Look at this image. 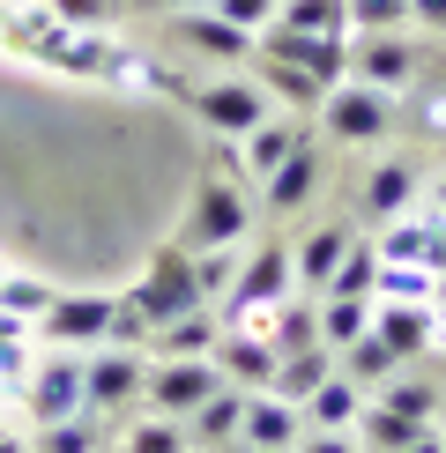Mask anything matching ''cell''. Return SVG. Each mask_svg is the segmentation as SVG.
I'll return each instance as SVG.
<instances>
[{
  "label": "cell",
  "mask_w": 446,
  "mask_h": 453,
  "mask_svg": "<svg viewBox=\"0 0 446 453\" xmlns=\"http://www.w3.org/2000/svg\"><path fill=\"white\" fill-rule=\"evenodd\" d=\"M253 231V201L246 186H238V172H209L186 194V216H179V245L186 253H209V245H238Z\"/></svg>",
  "instance_id": "obj_1"
},
{
  "label": "cell",
  "mask_w": 446,
  "mask_h": 453,
  "mask_svg": "<svg viewBox=\"0 0 446 453\" xmlns=\"http://www.w3.org/2000/svg\"><path fill=\"white\" fill-rule=\"evenodd\" d=\"M186 104H194V119L209 127V134H223V142L253 134V127L275 111V97L260 89V74H216V82H194Z\"/></svg>",
  "instance_id": "obj_2"
},
{
  "label": "cell",
  "mask_w": 446,
  "mask_h": 453,
  "mask_svg": "<svg viewBox=\"0 0 446 453\" xmlns=\"http://www.w3.org/2000/svg\"><path fill=\"white\" fill-rule=\"evenodd\" d=\"M164 45L186 52V60H216V67H246V60H253V30L231 23V15H216L209 0H201V8L164 15Z\"/></svg>",
  "instance_id": "obj_3"
},
{
  "label": "cell",
  "mask_w": 446,
  "mask_h": 453,
  "mask_svg": "<svg viewBox=\"0 0 446 453\" xmlns=\"http://www.w3.org/2000/svg\"><path fill=\"white\" fill-rule=\"evenodd\" d=\"M127 297H135V305L149 312V327H157V319H179V312H194V305H209V297H201V282H194V253H186L179 238L149 253V268H142V282H135Z\"/></svg>",
  "instance_id": "obj_4"
},
{
  "label": "cell",
  "mask_w": 446,
  "mask_h": 453,
  "mask_svg": "<svg viewBox=\"0 0 446 453\" xmlns=\"http://www.w3.org/2000/svg\"><path fill=\"white\" fill-rule=\"evenodd\" d=\"M320 127H327V142H342V149H372L395 127V97L372 89V82H334L327 104H320Z\"/></svg>",
  "instance_id": "obj_5"
},
{
  "label": "cell",
  "mask_w": 446,
  "mask_h": 453,
  "mask_svg": "<svg viewBox=\"0 0 446 453\" xmlns=\"http://www.w3.org/2000/svg\"><path fill=\"white\" fill-rule=\"evenodd\" d=\"M112 305L119 297H104V290H52V305L37 312V342L45 349H97L112 327Z\"/></svg>",
  "instance_id": "obj_6"
},
{
  "label": "cell",
  "mask_w": 446,
  "mask_h": 453,
  "mask_svg": "<svg viewBox=\"0 0 446 453\" xmlns=\"http://www.w3.org/2000/svg\"><path fill=\"white\" fill-rule=\"evenodd\" d=\"M417 67H424V52L402 30H350V82H372L387 97H402L417 82Z\"/></svg>",
  "instance_id": "obj_7"
},
{
  "label": "cell",
  "mask_w": 446,
  "mask_h": 453,
  "mask_svg": "<svg viewBox=\"0 0 446 453\" xmlns=\"http://www.w3.org/2000/svg\"><path fill=\"white\" fill-rule=\"evenodd\" d=\"M290 290H297V275H290V245H260V253H246V260H238V282L223 290V319L275 312Z\"/></svg>",
  "instance_id": "obj_8"
},
{
  "label": "cell",
  "mask_w": 446,
  "mask_h": 453,
  "mask_svg": "<svg viewBox=\"0 0 446 453\" xmlns=\"http://www.w3.org/2000/svg\"><path fill=\"white\" fill-rule=\"evenodd\" d=\"M15 402L30 409V431L74 417V409H82V349H45V357L30 365V380H23Z\"/></svg>",
  "instance_id": "obj_9"
},
{
  "label": "cell",
  "mask_w": 446,
  "mask_h": 453,
  "mask_svg": "<svg viewBox=\"0 0 446 453\" xmlns=\"http://www.w3.org/2000/svg\"><path fill=\"white\" fill-rule=\"evenodd\" d=\"M253 52H268V60H290L305 67L312 82H350V37H327V30H290V23H268L253 37Z\"/></svg>",
  "instance_id": "obj_10"
},
{
  "label": "cell",
  "mask_w": 446,
  "mask_h": 453,
  "mask_svg": "<svg viewBox=\"0 0 446 453\" xmlns=\"http://www.w3.org/2000/svg\"><path fill=\"white\" fill-rule=\"evenodd\" d=\"M216 387H223V372L209 365V357H157V365H149V380H142L149 409H157V417H179V424L194 417Z\"/></svg>",
  "instance_id": "obj_11"
},
{
  "label": "cell",
  "mask_w": 446,
  "mask_h": 453,
  "mask_svg": "<svg viewBox=\"0 0 446 453\" xmlns=\"http://www.w3.org/2000/svg\"><path fill=\"white\" fill-rule=\"evenodd\" d=\"M142 380H149L142 349H119V342H97V349H82V409H97V417L127 409V402L142 394Z\"/></svg>",
  "instance_id": "obj_12"
},
{
  "label": "cell",
  "mask_w": 446,
  "mask_h": 453,
  "mask_svg": "<svg viewBox=\"0 0 446 453\" xmlns=\"http://www.w3.org/2000/svg\"><path fill=\"white\" fill-rule=\"evenodd\" d=\"M97 82H112V89H127V97H186V74L179 67H164L157 52H142V45H127V37H112V52H104V74Z\"/></svg>",
  "instance_id": "obj_13"
},
{
  "label": "cell",
  "mask_w": 446,
  "mask_h": 453,
  "mask_svg": "<svg viewBox=\"0 0 446 453\" xmlns=\"http://www.w3.org/2000/svg\"><path fill=\"white\" fill-rule=\"evenodd\" d=\"M380 260H417V268H446V216L432 209V201H417L409 216L380 223Z\"/></svg>",
  "instance_id": "obj_14"
},
{
  "label": "cell",
  "mask_w": 446,
  "mask_h": 453,
  "mask_svg": "<svg viewBox=\"0 0 446 453\" xmlns=\"http://www.w3.org/2000/svg\"><path fill=\"white\" fill-rule=\"evenodd\" d=\"M209 365L223 372L231 387H246V394H260L275 380V342L260 327H238V319H223V334H216V349H209Z\"/></svg>",
  "instance_id": "obj_15"
},
{
  "label": "cell",
  "mask_w": 446,
  "mask_h": 453,
  "mask_svg": "<svg viewBox=\"0 0 446 453\" xmlns=\"http://www.w3.org/2000/svg\"><path fill=\"white\" fill-rule=\"evenodd\" d=\"M417 194H424V164H417V157H380V164L365 172L358 216H372V223H395V216H409V209H417Z\"/></svg>",
  "instance_id": "obj_16"
},
{
  "label": "cell",
  "mask_w": 446,
  "mask_h": 453,
  "mask_svg": "<svg viewBox=\"0 0 446 453\" xmlns=\"http://www.w3.org/2000/svg\"><path fill=\"white\" fill-rule=\"evenodd\" d=\"M372 334L395 349V365H417V357L439 349V305H380L372 312Z\"/></svg>",
  "instance_id": "obj_17"
},
{
  "label": "cell",
  "mask_w": 446,
  "mask_h": 453,
  "mask_svg": "<svg viewBox=\"0 0 446 453\" xmlns=\"http://www.w3.org/2000/svg\"><path fill=\"white\" fill-rule=\"evenodd\" d=\"M350 238H358L350 223H312V231L290 245V275H297V290H305V297H320V290H327V275L342 268Z\"/></svg>",
  "instance_id": "obj_18"
},
{
  "label": "cell",
  "mask_w": 446,
  "mask_h": 453,
  "mask_svg": "<svg viewBox=\"0 0 446 453\" xmlns=\"http://www.w3.org/2000/svg\"><path fill=\"white\" fill-rule=\"evenodd\" d=\"M320 172H327V157H320V149H312V134H305V142H297L268 179H260V194H268V216H297V209L312 201V186H320Z\"/></svg>",
  "instance_id": "obj_19"
},
{
  "label": "cell",
  "mask_w": 446,
  "mask_h": 453,
  "mask_svg": "<svg viewBox=\"0 0 446 453\" xmlns=\"http://www.w3.org/2000/svg\"><path fill=\"white\" fill-rule=\"evenodd\" d=\"M305 134H312V127H297V119H275V111H268V119H260L253 134H238V142H231V157H238L231 172L260 186V179H268V172H275V164H283V157H290V149L305 142Z\"/></svg>",
  "instance_id": "obj_20"
},
{
  "label": "cell",
  "mask_w": 446,
  "mask_h": 453,
  "mask_svg": "<svg viewBox=\"0 0 446 453\" xmlns=\"http://www.w3.org/2000/svg\"><path fill=\"white\" fill-rule=\"evenodd\" d=\"M238 439H246V446H268V453H290L297 439H305V409L260 387V394H246V424H238Z\"/></svg>",
  "instance_id": "obj_21"
},
{
  "label": "cell",
  "mask_w": 446,
  "mask_h": 453,
  "mask_svg": "<svg viewBox=\"0 0 446 453\" xmlns=\"http://www.w3.org/2000/svg\"><path fill=\"white\" fill-rule=\"evenodd\" d=\"M297 409H305V431H350V424H358V409H365V387L350 380L342 365H334V372H327V380L312 387Z\"/></svg>",
  "instance_id": "obj_22"
},
{
  "label": "cell",
  "mask_w": 446,
  "mask_h": 453,
  "mask_svg": "<svg viewBox=\"0 0 446 453\" xmlns=\"http://www.w3.org/2000/svg\"><path fill=\"white\" fill-rule=\"evenodd\" d=\"M238 424H246V387H231V380H223L209 402H201L194 417H186V439H194L201 453H216V446H231V439H238Z\"/></svg>",
  "instance_id": "obj_23"
},
{
  "label": "cell",
  "mask_w": 446,
  "mask_h": 453,
  "mask_svg": "<svg viewBox=\"0 0 446 453\" xmlns=\"http://www.w3.org/2000/svg\"><path fill=\"white\" fill-rule=\"evenodd\" d=\"M216 334H223V319H216L209 305H194V312L157 319V327H149V357H209Z\"/></svg>",
  "instance_id": "obj_24"
},
{
  "label": "cell",
  "mask_w": 446,
  "mask_h": 453,
  "mask_svg": "<svg viewBox=\"0 0 446 453\" xmlns=\"http://www.w3.org/2000/svg\"><path fill=\"white\" fill-rule=\"evenodd\" d=\"M246 67L260 74V89H268L275 104H290V111H320V104H327V82H312V74H305V67H290V60H268V52H253Z\"/></svg>",
  "instance_id": "obj_25"
},
{
  "label": "cell",
  "mask_w": 446,
  "mask_h": 453,
  "mask_svg": "<svg viewBox=\"0 0 446 453\" xmlns=\"http://www.w3.org/2000/svg\"><path fill=\"white\" fill-rule=\"evenodd\" d=\"M60 15L45 8V0H0V45L15 52V60H37V45L52 37Z\"/></svg>",
  "instance_id": "obj_26"
},
{
  "label": "cell",
  "mask_w": 446,
  "mask_h": 453,
  "mask_svg": "<svg viewBox=\"0 0 446 453\" xmlns=\"http://www.w3.org/2000/svg\"><path fill=\"white\" fill-rule=\"evenodd\" d=\"M372 297H380V305H432V297H439V268H417V260H380Z\"/></svg>",
  "instance_id": "obj_27"
},
{
  "label": "cell",
  "mask_w": 446,
  "mask_h": 453,
  "mask_svg": "<svg viewBox=\"0 0 446 453\" xmlns=\"http://www.w3.org/2000/svg\"><path fill=\"white\" fill-rule=\"evenodd\" d=\"M372 402H387V409H402V417H424V424H439L446 417V387H432V380H417V372H395L387 387H372Z\"/></svg>",
  "instance_id": "obj_28"
},
{
  "label": "cell",
  "mask_w": 446,
  "mask_h": 453,
  "mask_svg": "<svg viewBox=\"0 0 446 453\" xmlns=\"http://www.w3.org/2000/svg\"><path fill=\"white\" fill-rule=\"evenodd\" d=\"M30 349H37V327H30L23 312L0 305V394H23V380H30Z\"/></svg>",
  "instance_id": "obj_29"
},
{
  "label": "cell",
  "mask_w": 446,
  "mask_h": 453,
  "mask_svg": "<svg viewBox=\"0 0 446 453\" xmlns=\"http://www.w3.org/2000/svg\"><path fill=\"white\" fill-rule=\"evenodd\" d=\"M30 453H104V424H97V409H74V417H60V424H37Z\"/></svg>",
  "instance_id": "obj_30"
},
{
  "label": "cell",
  "mask_w": 446,
  "mask_h": 453,
  "mask_svg": "<svg viewBox=\"0 0 446 453\" xmlns=\"http://www.w3.org/2000/svg\"><path fill=\"white\" fill-rule=\"evenodd\" d=\"M372 312H380V297H320V342L350 349L358 334H372Z\"/></svg>",
  "instance_id": "obj_31"
},
{
  "label": "cell",
  "mask_w": 446,
  "mask_h": 453,
  "mask_svg": "<svg viewBox=\"0 0 446 453\" xmlns=\"http://www.w3.org/2000/svg\"><path fill=\"white\" fill-rule=\"evenodd\" d=\"M334 357H342V372H350V380H358L365 394H372V387H387V380L402 372V365H395V349H387L380 334H358V342H350V349H334Z\"/></svg>",
  "instance_id": "obj_32"
},
{
  "label": "cell",
  "mask_w": 446,
  "mask_h": 453,
  "mask_svg": "<svg viewBox=\"0 0 446 453\" xmlns=\"http://www.w3.org/2000/svg\"><path fill=\"white\" fill-rule=\"evenodd\" d=\"M372 275H380V245H372V238H350L342 268L327 275V290H320V297H372Z\"/></svg>",
  "instance_id": "obj_33"
},
{
  "label": "cell",
  "mask_w": 446,
  "mask_h": 453,
  "mask_svg": "<svg viewBox=\"0 0 446 453\" xmlns=\"http://www.w3.org/2000/svg\"><path fill=\"white\" fill-rule=\"evenodd\" d=\"M275 23H290V30H327V37H350V15H342V0H275Z\"/></svg>",
  "instance_id": "obj_34"
},
{
  "label": "cell",
  "mask_w": 446,
  "mask_h": 453,
  "mask_svg": "<svg viewBox=\"0 0 446 453\" xmlns=\"http://www.w3.org/2000/svg\"><path fill=\"white\" fill-rule=\"evenodd\" d=\"M186 446H194V439H186V424L149 409L142 424H127V446H119V453H186Z\"/></svg>",
  "instance_id": "obj_35"
},
{
  "label": "cell",
  "mask_w": 446,
  "mask_h": 453,
  "mask_svg": "<svg viewBox=\"0 0 446 453\" xmlns=\"http://www.w3.org/2000/svg\"><path fill=\"white\" fill-rule=\"evenodd\" d=\"M194 282H201V297L216 305V297L238 282V245H209V253H194Z\"/></svg>",
  "instance_id": "obj_36"
},
{
  "label": "cell",
  "mask_w": 446,
  "mask_h": 453,
  "mask_svg": "<svg viewBox=\"0 0 446 453\" xmlns=\"http://www.w3.org/2000/svg\"><path fill=\"white\" fill-rule=\"evenodd\" d=\"M350 30H409V0H342Z\"/></svg>",
  "instance_id": "obj_37"
},
{
  "label": "cell",
  "mask_w": 446,
  "mask_h": 453,
  "mask_svg": "<svg viewBox=\"0 0 446 453\" xmlns=\"http://www.w3.org/2000/svg\"><path fill=\"white\" fill-rule=\"evenodd\" d=\"M0 305H8V312H23L30 327H37V312L52 305V282H37V275H0Z\"/></svg>",
  "instance_id": "obj_38"
},
{
  "label": "cell",
  "mask_w": 446,
  "mask_h": 453,
  "mask_svg": "<svg viewBox=\"0 0 446 453\" xmlns=\"http://www.w3.org/2000/svg\"><path fill=\"white\" fill-rule=\"evenodd\" d=\"M45 8L60 15V23H74V30H112L127 0H45Z\"/></svg>",
  "instance_id": "obj_39"
},
{
  "label": "cell",
  "mask_w": 446,
  "mask_h": 453,
  "mask_svg": "<svg viewBox=\"0 0 446 453\" xmlns=\"http://www.w3.org/2000/svg\"><path fill=\"white\" fill-rule=\"evenodd\" d=\"M209 8H216V15H231V23H246L253 37L275 23V0H209Z\"/></svg>",
  "instance_id": "obj_40"
},
{
  "label": "cell",
  "mask_w": 446,
  "mask_h": 453,
  "mask_svg": "<svg viewBox=\"0 0 446 453\" xmlns=\"http://www.w3.org/2000/svg\"><path fill=\"white\" fill-rule=\"evenodd\" d=\"M290 453H365V446H358V431H305Z\"/></svg>",
  "instance_id": "obj_41"
},
{
  "label": "cell",
  "mask_w": 446,
  "mask_h": 453,
  "mask_svg": "<svg viewBox=\"0 0 446 453\" xmlns=\"http://www.w3.org/2000/svg\"><path fill=\"white\" fill-rule=\"evenodd\" d=\"M409 23H424V30H446V0H409Z\"/></svg>",
  "instance_id": "obj_42"
},
{
  "label": "cell",
  "mask_w": 446,
  "mask_h": 453,
  "mask_svg": "<svg viewBox=\"0 0 446 453\" xmlns=\"http://www.w3.org/2000/svg\"><path fill=\"white\" fill-rule=\"evenodd\" d=\"M127 8H149V15H179V8H201V0H127Z\"/></svg>",
  "instance_id": "obj_43"
},
{
  "label": "cell",
  "mask_w": 446,
  "mask_h": 453,
  "mask_svg": "<svg viewBox=\"0 0 446 453\" xmlns=\"http://www.w3.org/2000/svg\"><path fill=\"white\" fill-rule=\"evenodd\" d=\"M402 453H446V439H439V424H432V431H417V439H409Z\"/></svg>",
  "instance_id": "obj_44"
},
{
  "label": "cell",
  "mask_w": 446,
  "mask_h": 453,
  "mask_svg": "<svg viewBox=\"0 0 446 453\" xmlns=\"http://www.w3.org/2000/svg\"><path fill=\"white\" fill-rule=\"evenodd\" d=\"M0 453H30V439H15V431L0 424Z\"/></svg>",
  "instance_id": "obj_45"
},
{
  "label": "cell",
  "mask_w": 446,
  "mask_h": 453,
  "mask_svg": "<svg viewBox=\"0 0 446 453\" xmlns=\"http://www.w3.org/2000/svg\"><path fill=\"white\" fill-rule=\"evenodd\" d=\"M216 453H268V446H246V439H231V446H216Z\"/></svg>",
  "instance_id": "obj_46"
},
{
  "label": "cell",
  "mask_w": 446,
  "mask_h": 453,
  "mask_svg": "<svg viewBox=\"0 0 446 453\" xmlns=\"http://www.w3.org/2000/svg\"><path fill=\"white\" fill-rule=\"evenodd\" d=\"M432 209H439V216H446V179H432Z\"/></svg>",
  "instance_id": "obj_47"
},
{
  "label": "cell",
  "mask_w": 446,
  "mask_h": 453,
  "mask_svg": "<svg viewBox=\"0 0 446 453\" xmlns=\"http://www.w3.org/2000/svg\"><path fill=\"white\" fill-rule=\"evenodd\" d=\"M432 305H446V268H439V297H432Z\"/></svg>",
  "instance_id": "obj_48"
},
{
  "label": "cell",
  "mask_w": 446,
  "mask_h": 453,
  "mask_svg": "<svg viewBox=\"0 0 446 453\" xmlns=\"http://www.w3.org/2000/svg\"><path fill=\"white\" fill-rule=\"evenodd\" d=\"M439 342H446V305H439Z\"/></svg>",
  "instance_id": "obj_49"
}]
</instances>
